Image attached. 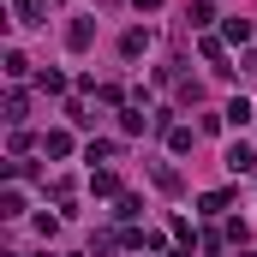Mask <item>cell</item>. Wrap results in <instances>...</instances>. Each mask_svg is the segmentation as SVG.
<instances>
[{
  "label": "cell",
  "instance_id": "3957f363",
  "mask_svg": "<svg viewBox=\"0 0 257 257\" xmlns=\"http://www.w3.org/2000/svg\"><path fill=\"white\" fill-rule=\"evenodd\" d=\"M42 12H48V0H18V18H24V24H36Z\"/></svg>",
  "mask_w": 257,
  "mask_h": 257
},
{
  "label": "cell",
  "instance_id": "7a4b0ae2",
  "mask_svg": "<svg viewBox=\"0 0 257 257\" xmlns=\"http://www.w3.org/2000/svg\"><path fill=\"white\" fill-rule=\"evenodd\" d=\"M227 120H233V126H245V120H251V102H245V96H233V102H227Z\"/></svg>",
  "mask_w": 257,
  "mask_h": 257
},
{
  "label": "cell",
  "instance_id": "277c9868",
  "mask_svg": "<svg viewBox=\"0 0 257 257\" xmlns=\"http://www.w3.org/2000/svg\"><path fill=\"white\" fill-rule=\"evenodd\" d=\"M144 42H150V36H144V30H126V42H120V48H126L132 60H138V54H144Z\"/></svg>",
  "mask_w": 257,
  "mask_h": 257
},
{
  "label": "cell",
  "instance_id": "6da1fadb",
  "mask_svg": "<svg viewBox=\"0 0 257 257\" xmlns=\"http://www.w3.org/2000/svg\"><path fill=\"white\" fill-rule=\"evenodd\" d=\"M251 162H257V156H251V150H245V144H233V150H227V168H233V174H245Z\"/></svg>",
  "mask_w": 257,
  "mask_h": 257
}]
</instances>
